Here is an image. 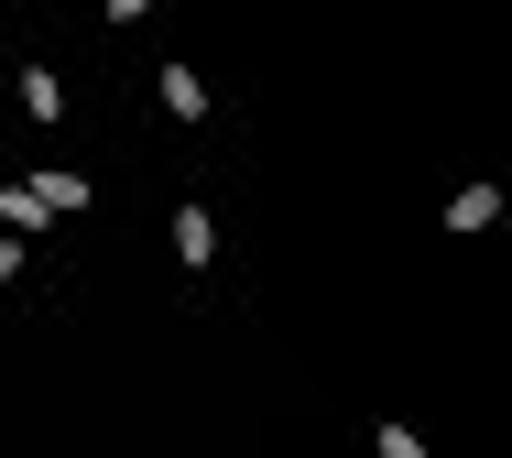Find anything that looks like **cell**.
<instances>
[{"label": "cell", "mask_w": 512, "mask_h": 458, "mask_svg": "<svg viewBox=\"0 0 512 458\" xmlns=\"http://www.w3.org/2000/svg\"><path fill=\"white\" fill-rule=\"evenodd\" d=\"M22 110H33V120H55V110H66V88H55V66H22Z\"/></svg>", "instance_id": "5"}, {"label": "cell", "mask_w": 512, "mask_h": 458, "mask_svg": "<svg viewBox=\"0 0 512 458\" xmlns=\"http://www.w3.org/2000/svg\"><path fill=\"white\" fill-rule=\"evenodd\" d=\"M11 273H22V240H0V284H11Z\"/></svg>", "instance_id": "8"}, {"label": "cell", "mask_w": 512, "mask_h": 458, "mask_svg": "<svg viewBox=\"0 0 512 458\" xmlns=\"http://www.w3.org/2000/svg\"><path fill=\"white\" fill-rule=\"evenodd\" d=\"M382 458H425V437L414 426H382Z\"/></svg>", "instance_id": "7"}, {"label": "cell", "mask_w": 512, "mask_h": 458, "mask_svg": "<svg viewBox=\"0 0 512 458\" xmlns=\"http://www.w3.org/2000/svg\"><path fill=\"white\" fill-rule=\"evenodd\" d=\"M22 186H33L55 219H77V208H88V175H66V164H44V175H22Z\"/></svg>", "instance_id": "2"}, {"label": "cell", "mask_w": 512, "mask_h": 458, "mask_svg": "<svg viewBox=\"0 0 512 458\" xmlns=\"http://www.w3.org/2000/svg\"><path fill=\"white\" fill-rule=\"evenodd\" d=\"M164 110H175V120H207V77H197V66H164Z\"/></svg>", "instance_id": "4"}, {"label": "cell", "mask_w": 512, "mask_h": 458, "mask_svg": "<svg viewBox=\"0 0 512 458\" xmlns=\"http://www.w3.org/2000/svg\"><path fill=\"white\" fill-rule=\"evenodd\" d=\"M207 251H218V219H207V208H175V262L207 273Z\"/></svg>", "instance_id": "1"}, {"label": "cell", "mask_w": 512, "mask_h": 458, "mask_svg": "<svg viewBox=\"0 0 512 458\" xmlns=\"http://www.w3.org/2000/svg\"><path fill=\"white\" fill-rule=\"evenodd\" d=\"M44 219H55V208H44L33 186H0V229H44Z\"/></svg>", "instance_id": "6"}, {"label": "cell", "mask_w": 512, "mask_h": 458, "mask_svg": "<svg viewBox=\"0 0 512 458\" xmlns=\"http://www.w3.org/2000/svg\"><path fill=\"white\" fill-rule=\"evenodd\" d=\"M99 11H109V22H131V11H153V0H99Z\"/></svg>", "instance_id": "9"}, {"label": "cell", "mask_w": 512, "mask_h": 458, "mask_svg": "<svg viewBox=\"0 0 512 458\" xmlns=\"http://www.w3.org/2000/svg\"><path fill=\"white\" fill-rule=\"evenodd\" d=\"M502 208H512L502 186H458V197H447V229H491Z\"/></svg>", "instance_id": "3"}]
</instances>
